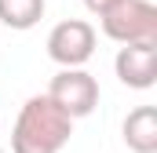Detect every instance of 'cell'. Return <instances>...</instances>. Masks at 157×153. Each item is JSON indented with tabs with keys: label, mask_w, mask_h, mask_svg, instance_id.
I'll return each mask as SVG.
<instances>
[{
	"label": "cell",
	"mask_w": 157,
	"mask_h": 153,
	"mask_svg": "<svg viewBox=\"0 0 157 153\" xmlns=\"http://www.w3.org/2000/svg\"><path fill=\"white\" fill-rule=\"evenodd\" d=\"M73 135V117L48 95H29L11 128V153H62Z\"/></svg>",
	"instance_id": "6da1fadb"
},
{
	"label": "cell",
	"mask_w": 157,
	"mask_h": 153,
	"mask_svg": "<svg viewBox=\"0 0 157 153\" xmlns=\"http://www.w3.org/2000/svg\"><path fill=\"white\" fill-rule=\"evenodd\" d=\"M102 33L117 44L157 40V7L150 0H117L106 15H99Z\"/></svg>",
	"instance_id": "7a4b0ae2"
},
{
	"label": "cell",
	"mask_w": 157,
	"mask_h": 153,
	"mask_svg": "<svg viewBox=\"0 0 157 153\" xmlns=\"http://www.w3.org/2000/svg\"><path fill=\"white\" fill-rule=\"evenodd\" d=\"M48 99L62 113L80 120V117H88L99 106V80L88 73L84 66H62L59 73L51 76V84H48Z\"/></svg>",
	"instance_id": "3957f363"
},
{
	"label": "cell",
	"mask_w": 157,
	"mask_h": 153,
	"mask_svg": "<svg viewBox=\"0 0 157 153\" xmlns=\"http://www.w3.org/2000/svg\"><path fill=\"white\" fill-rule=\"evenodd\" d=\"M95 55V26L84 18H66L48 33V58L59 66H84Z\"/></svg>",
	"instance_id": "277c9868"
},
{
	"label": "cell",
	"mask_w": 157,
	"mask_h": 153,
	"mask_svg": "<svg viewBox=\"0 0 157 153\" xmlns=\"http://www.w3.org/2000/svg\"><path fill=\"white\" fill-rule=\"evenodd\" d=\"M113 73L124 88L146 91L157 84V40H135V44H121L117 58H113Z\"/></svg>",
	"instance_id": "5b68a950"
},
{
	"label": "cell",
	"mask_w": 157,
	"mask_h": 153,
	"mask_svg": "<svg viewBox=\"0 0 157 153\" xmlns=\"http://www.w3.org/2000/svg\"><path fill=\"white\" fill-rule=\"evenodd\" d=\"M121 131L132 153H157V106H135L124 117Z\"/></svg>",
	"instance_id": "8992f818"
},
{
	"label": "cell",
	"mask_w": 157,
	"mask_h": 153,
	"mask_svg": "<svg viewBox=\"0 0 157 153\" xmlns=\"http://www.w3.org/2000/svg\"><path fill=\"white\" fill-rule=\"evenodd\" d=\"M44 7H48L44 0H0V22L7 29L26 33L44 18Z\"/></svg>",
	"instance_id": "52a82bcc"
},
{
	"label": "cell",
	"mask_w": 157,
	"mask_h": 153,
	"mask_svg": "<svg viewBox=\"0 0 157 153\" xmlns=\"http://www.w3.org/2000/svg\"><path fill=\"white\" fill-rule=\"evenodd\" d=\"M113 4H117V0H84V7H88L91 15H106Z\"/></svg>",
	"instance_id": "ba28073f"
}]
</instances>
